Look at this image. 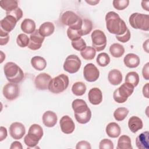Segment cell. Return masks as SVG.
Returning a JSON list of instances; mask_svg holds the SVG:
<instances>
[{"label":"cell","instance_id":"cell-34","mask_svg":"<svg viewBox=\"0 0 149 149\" xmlns=\"http://www.w3.org/2000/svg\"><path fill=\"white\" fill-rule=\"evenodd\" d=\"M129 110L125 107H119L113 112V116L117 121L123 120L129 113Z\"/></svg>","mask_w":149,"mask_h":149},{"label":"cell","instance_id":"cell-30","mask_svg":"<svg viewBox=\"0 0 149 149\" xmlns=\"http://www.w3.org/2000/svg\"><path fill=\"white\" fill-rule=\"evenodd\" d=\"M0 6L6 12L18 8V3L15 0H2L0 1Z\"/></svg>","mask_w":149,"mask_h":149},{"label":"cell","instance_id":"cell-26","mask_svg":"<svg viewBox=\"0 0 149 149\" xmlns=\"http://www.w3.org/2000/svg\"><path fill=\"white\" fill-rule=\"evenodd\" d=\"M22 30L26 34H31L36 30V23L31 19H24L20 26Z\"/></svg>","mask_w":149,"mask_h":149},{"label":"cell","instance_id":"cell-36","mask_svg":"<svg viewBox=\"0 0 149 149\" xmlns=\"http://www.w3.org/2000/svg\"><path fill=\"white\" fill-rule=\"evenodd\" d=\"M97 63L101 67L107 66L110 62L109 56L105 52H102L98 55L96 59Z\"/></svg>","mask_w":149,"mask_h":149},{"label":"cell","instance_id":"cell-11","mask_svg":"<svg viewBox=\"0 0 149 149\" xmlns=\"http://www.w3.org/2000/svg\"><path fill=\"white\" fill-rule=\"evenodd\" d=\"M83 76L86 81L94 82L99 78L100 71L93 63H87L84 67Z\"/></svg>","mask_w":149,"mask_h":149},{"label":"cell","instance_id":"cell-50","mask_svg":"<svg viewBox=\"0 0 149 149\" xmlns=\"http://www.w3.org/2000/svg\"><path fill=\"white\" fill-rule=\"evenodd\" d=\"M148 3H149V2H148V1H141V6H142V8L147 11H149Z\"/></svg>","mask_w":149,"mask_h":149},{"label":"cell","instance_id":"cell-24","mask_svg":"<svg viewBox=\"0 0 149 149\" xmlns=\"http://www.w3.org/2000/svg\"><path fill=\"white\" fill-rule=\"evenodd\" d=\"M108 79L112 85H119L122 81V73L118 69H112L108 73Z\"/></svg>","mask_w":149,"mask_h":149},{"label":"cell","instance_id":"cell-19","mask_svg":"<svg viewBox=\"0 0 149 149\" xmlns=\"http://www.w3.org/2000/svg\"><path fill=\"white\" fill-rule=\"evenodd\" d=\"M43 124L48 127H54L57 122L58 118L56 114L51 111L45 112L42 117Z\"/></svg>","mask_w":149,"mask_h":149},{"label":"cell","instance_id":"cell-31","mask_svg":"<svg viewBox=\"0 0 149 149\" xmlns=\"http://www.w3.org/2000/svg\"><path fill=\"white\" fill-rule=\"evenodd\" d=\"M86 91V86L85 84L81 81L75 82L72 87V91L76 96L83 95Z\"/></svg>","mask_w":149,"mask_h":149},{"label":"cell","instance_id":"cell-49","mask_svg":"<svg viewBox=\"0 0 149 149\" xmlns=\"http://www.w3.org/2000/svg\"><path fill=\"white\" fill-rule=\"evenodd\" d=\"M148 83H146V85H144L143 86V95L147 98H148Z\"/></svg>","mask_w":149,"mask_h":149},{"label":"cell","instance_id":"cell-20","mask_svg":"<svg viewBox=\"0 0 149 149\" xmlns=\"http://www.w3.org/2000/svg\"><path fill=\"white\" fill-rule=\"evenodd\" d=\"M149 132L148 131L140 133L136 139V144L139 149L149 148Z\"/></svg>","mask_w":149,"mask_h":149},{"label":"cell","instance_id":"cell-44","mask_svg":"<svg viewBox=\"0 0 149 149\" xmlns=\"http://www.w3.org/2000/svg\"><path fill=\"white\" fill-rule=\"evenodd\" d=\"M9 40V33L4 32L0 30V45H6Z\"/></svg>","mask_w":149,"mask_h":149},{"label":"cell","instance_id":"cell-46","mask_svg":"<svg viewBox=\"0 0 149 149\" xmlns=\"http://www.w3.org/2000/svg\"><path fill=\"white\" fill-rule=\"evenodd\" d=\"M149 63L147 62L143 68L142 70V74L143 77L148 80H149Z\"/></svg>","mask_w":149,"mask_h":149},{"label":"cell","instance_id":"cell-38","mask_svg":"<svg viewBox=\"0 0 149 149\" xmlns=\"http://www.w3.org/2000/svg\"><path fill=\"white\" fill-rule=\"evenodd\" d=\"M71 44L72 47L74 49L79 51H83L87 47L86 42L81 37L76 40L72 41L71 42Z\"/></svg>","mask_w":149,"mask_h":149},{"label":"cell","instance_id":"cell-32","mask_svg":"<svg viewBox=\"0 0 149 149\" xmlns=\"http://www.w3.org/2000/svg\"><path fill=\"white\" fill-rule=\"evenodd\" d=\"M96 54V50L91 46L86 47L83 51H80L82 58L86 60H92L94 58Z\"/></svg>","mask_w":149,"mask_h":149},{"label":"cell","instance_id":"cell-33","mask_svg":"<svg viewBox=\"0 0 149 149\" xmlns=\"http://www.w3.org/2000/svg\"><path fill=\"white\" fill-rule=\"evenodd\" d=\"M125 83L132 85L133 87H136L139 83V76L136 72H129L125 77Z\"/></svg>","mask_w":149,"mask_h":149},{"label":"cell","instance_id":"cell-13","mask_svg":"<svg viewBox=\"0 0 149 149\" xmlns=\"http://www.w3.org/2000/svg\"><path fill=\"white\" fill-rule=\"evenodd\" d=\"M45 37L42 36L38 30H36L29 37V43L28 48L31 50H37L40 49L42 44Z\"/></svg>","mask_w":149,"mask_h":149},{"label":"cell","instance_id":"cell-17","mask_svg":"<svg viewBox=\"0 0 149 149\" xmlns=\"http://www.w3.org/2000/svg\"><path fill=\"white\" fill-rule=\"evenodd\" d=\"M59 125L62 132L65 134H70L75 129V125L72 119L68 116H63L59 121Z\"/></svg>","mask_w":149,"mask_h":149},{"label":"cell","instance_id":"cell-28","mask_svg":"<svg viewBox=\"0 0 149 149\" xmlns=\"http://www.w3.org/2000/svg\"><path fill=\"white\" fill-rule=\"evenodd\" d=\"M109 52L114 58H120L125 53V48L119 43H114L109 47Z\"/></svg>","mask_w":149,"mask_h":149},{"label":"cell","instance_id":"cell-10","mask_svg":"<svg viewBox=\"0 0 149 149\" xmlns=\"http://www.w3.org/2000/svg\"><path fill=\"white\" fill-rule=\"evenodd\" d=\"M81 62L80 58L76 55L68 56L63 63V69L67 72L73 74L79 71Z\"/></svg>","mask_w":149,"mask_h":149},{"label":"cell","instance_id":"cell-48","mask_svg":"<svg viewBox=\"0 0 149 149\" xmlns=\"http://www.w3.org/2000/svg\"><path fill=\"white\" fill-rule=\"evenodd\" d=\"M10 148V149H15V148L22 149L23 148V146H22V143L20 142L17 141H13L11 144Z\"/></svg>","mask_w":149,"mask_h":149},{"label":"cell","instance_id":"cell-25","mask_svg":"<svg viewBox=\"0 0 149 149\" xmlns=\"http://www.w3.org/2000/svg\"><path fill=\"white\" fill-rule=\"evenodd\" d=\"M55 30V26L52 22H46L43 23L39 27L38 31L43 37H48L53 34Z\"/></svg>","mask_w":149,"mask_h":149},{"label":"cell","instance_id":"cell-2","mask_svg":"<svg viewBox=\"0 0 149 149\" xmlns=\"http://www.w3.org/2000/svg\"><path fill=\"white\" fill-rule=\"evenodd\" d=\"M72 107L76 121L80 124L88 123L91 118V111L87 103L81 99H76L73 101Z\"/></svg>","mask_w":149,"mask_h":149},{"label":"cell","instance_id":"cell-5","mask_svg":"<svg viewBox=\"0 0 149 149\" xmlns=\"http://www.w3.org/2000/svg\"><path fill=\"white\" fill-rule=\"evenodd\" d=\"M69 83L68 76L65 74H61L51 80L48 86V90L54 94L61 93L68 88Z\"/></svg>","mask_w":149,"mask_h":149},{"label":"cell","instance_id":"cell-47","mask_svg":"<svg viewBox=\"0 0 149 149\" xmlns=\"http://www.w3.org/2000/svg\"><path fill=\"white\" fill-rule=\"evenodd\" d=\"M7 137V130L3 126L0 127V141L5 140Z\"/></svg>","mask_w":149,"mask_h":149},{"label":"cell","instance_id":"cell-9","mask_svg":"<svg viewBox=\"0 0 149 149\" xmlns=\"http://www.w3.org/2000/svg\"><path fill=\"white\" fill-rule=\"evenodd\" d=\"M93 47L97 51L104 50L107 45V37L104 33L100 30H95L91 35Z\"/></svg>","mask_w":149,"mask_h":149},{"label":"cell","instance_id":"cell-15","mask_svg":"<svg viewBox=\"0 0 149 149\" xmlns=\"http://www.w3.org/2000/svg\"><path fill=\"white\" fill-rule=\"evenodd\" d=\"M26 129L24 126L20 122H13L9 127V133L10 136L15 139H21L25 134Z\"/></svg>","mask_w":149,"mask_h":149},{"label":"cell","instance_id":"cell-8","mask_svg":"<svg viewBox=\"0 0 149 149\" xmlns=\"http://www.w3.org/2000/svg\"><path fill=\"white\" fill-rule=\"evenodd\" d=\"M134 88V87L132 85L127 83H124L114 91L113 94V100L119 104L126 102L128 97L133 93Z\"/></svg>","mask_w":149,"mask_h":149},{"label":"cell","instance_id":"cell-43","mask_svg":"<svg viewBox=\"0 0 149 149\" xmlns=\"http://www.w3.org/2000/svg\"><path fill=\"white\" fill-rule=\"evenodd\" d=\"M130 36H131V34H130V30L127 29L126 31L123 34L120 36H116V38L120 42H126L130 40Z\"/></svg>","mask_w":149,"mask_h":149},{"label":"cell","instance_id":"cell-22","mask_svg":"<svg viewBox=\"0 0 149 149\" xmlns=\"http://www.w3.org/2000/svg\"><path fill=\"white\" fill-rule=\"evenodd\" d=\"M107 135L111 138H116L119 136L121 133V129L119 125L115 122L109 123L105 128Z\"/></svg>","mask_w":149,"mask_h":149},{"label":"cell","instance_id":"cell-12","mask_svg":"<svg viewBox=\"0 0 149 149\" xmlns=\"http://www.w3.org/2000/svg\"><path fill=\"white\" fill-rule=\"evenodd\" d=\"M2 93L6 99L12 101L19 95L20 88L17 84L8 83L3 86Z\"/></svg>","mask_w":149,"mask_h":149},{"label":"cell","instance_id":"cell-27","mask_svg":"<svg viewBox=\"0 0 149 149\" xmlns=\"http://www.w3.org/2000/svg\"><path fill=\"white\" fill-rule=\"evenodd\" d=\"M31 64L36 70L38 71L44 70L47 66V62L45 59L40 56H35L33 57L31 59Z\"/></svg>","mask_w":149,"mask_h":149},{"label":"cell","instance_id":"cell-14","mask_svg":"<svg viewBox=\"0 0 149 149\" xmlns=\"http://www.w3.org/2000/svg\"><path fill=\"white\" fill-rule=\"evenodd\" d=\"M51 79V76L48 73H40L34 79L35 86L39 90H47L48 89L49 83Z\"/></svg>","mask_w":149,"mask_h":149},{"label":"cell","instance_id":"cell-29","mask_svg":"<svg viewBox=\"0 0 149 149\" xmlns=\"http://www.w3.org/2000/svg\"><path fill=\"white\" fill-rule=\"evenodd\" d=\"M117 149H132L133 148L131 144V139L127 135L121 136L118 140Z\"/></svg>","mask_w":149,"mask_h":149},{"label":"cell","instance_id":"cell-45","mask_svg":"<svg viewBox=\"0 0 149 149\" xmlns=\"http://www.w3.org/2000/svg\"><path fill=\"white\" fill-rule=\"evenodd\" d=\"M76 148V149H85V148L86 149H91V147L90 143H88L87 141L83 140V141H80L77 143Z\"/></svg>","mask_w":149,"mask_h":149},{"label":"cell","instance_id":"cell-1","mask_svg":"<svg viewBox=\"0 0 149 149\" xmlns=\"http://www.w3.org/2000/svg\"><path fill=\"white\" fill-rule=\"evenodd\" d=\"M106 27L108 31L116 36L123 34L127 30V26L119 15L113 11L108 12L105 15Z\"/></svg>","mask_w":149,"mask_h":149},{"label":"cell","instance_id":"cell-16","mask_svg":"<svg viewBox=\"0 0 149 149\" xmlns=\"http://www.w3.org/2000/svg\"><path fill=\"white\" fill-rule=\"evenodd\" d=\"M17 22V20L13 16L6 15V16L0 21V30L9 33L14 29Z\"/></svg>","mask_w":149,"mask_h":149},{"label":"cell","instance_id":"cell-40","mask_svg":"<svg viewBox=\"0 0 149 149\" xmlns=\"http://www.w3.org/2000/svg\"><path fill=\"white\" fill-rule=\"evenodd\" d=\"M112 4L113 7L118 10H122L126 8L129 4V0H113L112 2Z\"/></svg>","mask_w":149,"mask_h":149},{"label":"cell","instance_id":"cell-18","mask_svg":"<svg viewBox=\"0 0 149 149\" xmlns=\"http://www.w3.org/2000/svg\"><path fill=\"white\" fill-rule=\"evenodd\" d=\"M88 98L91 104L94 105L100 104L102 101V93L101 90L97 87L92 88L88 91Z\"/></svg>","mask_w":149,"mask_h":149},{"label":"cell","instance_id":"cell-37","mask_svg":"<svg viewBox=\"0 0 149 149\" xmlns=\"http://www.w3.org/2000/svg\"><path fill=\"white\" fill-rule=\"evenodd\" d=\"M29 40V37L26 34L22 33L17 36L16 38V43L19 47L24 48L28 46Z\"/></svg>","mask_w":149,"mask_h":149},{"label":"cell","instance_id":"cell-51","mask_svg":"<svg viewBox=\"0 0 149 149\" xmlns=\"http://www.w3.org/2000/svg\"><path fill=\"white\" fill-rule=\"evenodd\" d=\"M148 40H147L144 43H143V49L148 53Z\"/></svg>","mask_w":149,"mask_h":149},{"label":"cell","instance_id":"cell-52","mask_svg":"<svg viewBox=\"0 0 149 149\" xmlns=\"http://www.w3.org/2000/svg\"><path fill=\"white\" fill-rule=\"evenodd\" d=\"M86 2L91 5H95L99 2V1H86Z\"/></svg>","mask_w":149,"mask_h":149},{"label":"cell","instance_id":"cell-23","mask_svg":"<svg viewBox=\"0 0 149 149\" xmlns=\"http://www.w3.org/2000/svg\"><path fill=\"white\" fill-rule=\"evenodd\" d=\"M143 126L142 120L136 116H133L130 117L128 120V127L130 131L133 133H136L140 129H141Z\"/></svg>","mask_w":149,"mask_h":149},{"label":"cell","instance_id":"cell-35","mask_svg":"<svg viewBox=\"0 0 149 149\" xmlns=\"http://www.w3.org/2000/svg\"><path fill=\"white\" fill-rule=\"evenodd\" d=\"M93 29V23L91 21L87 19L82 20V26L80 30L81 36H86Z\"/></svg>","mask_w":149,"mask_h":149},{"label":"cell","instance_id":"cell-39","mask_svg":"<svg viewBox=\"0 0 149 149\" xmlns=\"http://www.w3.org/2000/svg\"><path fill=\"white\" fill-rule=\"evenodd\" d=\"M67 35L68 38L72 41L76 40L82 36L80 33V30H75L71 28L68 27L67 30Z\"/></svg>","mask_w":149,"mask_h":149},{"label":"cell","instance_id":"cell-42","mask_svg":"<svg viewBox=\"0 0 149 149\" xmlns=\"http://www.w3.org/2000/svg\"><path fill=\"white\" fill-rule=\"evenodd\" d=\"M6 15H11L13 16L18 22L23 16V11L20 8L18 7L10 12H6Z\"/></svg>","mask_w":149,"mask_h":149},{"label":"cell","instance_id":"cell-7","mask_svg":"<svg viewBox=\"0 0 149 149\" xmlns=\"http://www.w3.org/2000/svg\"><path fill=\"white\" fill-rule=\"evenodd\" d=\"M62 23L69 28L75 30H81L82 26V19L73 11L65 12L61 16Z\"/></svg>","mask_w":149,"mask_h":149},{"label":"cell","instance_id":"cell-41","mask_svg":"<svg viewBox=\"0 0 149 149\" xmlns=\"http://www.w3.org/2000/svg\"><path fill=\"white\" fill-rule=\"evenodd\" d=\"M114 148L112 141L108 139H102L99 144L100 149H113Z\"/></svg>","mask_w":149,"mask_h":149},{"label":"cell","instance_id":"cell-3","mask_svg":"<svg viewBox=\"0 0 149 149\" xmlns=\"http://www.w3.org/2000/svg\"><path fill=\"white\" fill-rule=\"evenodd\" d=\"M3 72L9 83L17 84L24 79V74L22 69L15 63L9 62L3 66Z\"/></svg>","mask_w":149,"mask_h":149},{"label":"cell","instance_id":"cell-6","mask_svg":"<svg viewBox=\"0 0 149 149\" xmlns=\"http://www.w3.org/2000/svg\"><path fill=\"white\" fill-rule=\"evenodd\" d=\"M130 26L135 29H140L143 31L149 30V16L148 15L133 13L129 19Z\"/></svg>","mask_w":149,"mask_h":149},{"label":"cell","instance_id":"cell-4","mask_svg":"<svg viewBox=\"0 0 149 149\" xmlns=\"http://www.w3.org/2000/svg\"><path fill=\"white\" fill-rule=\"evenodd\" d=\"M43 136L42 127L38 124H33L29 127L28 133L24 136V142L27 148H37V145Z\"/></svg>","mask_w":149,"mask_h":149},{"label":"cell","instance_id":"cell-21","mask_svg":"<svg viewBox=\"0 0 149 149\" xmlns=\"http://www.w3.org/2000/svg\"><path fill=\"white\" fill-rule=\"evenodd\" d=\"M124 64L129 68H137L140 62V58L136 54L133 53L127 54L123 59Z\"/></svg>","mask_w":149,"mask_h":149}]
</instances>
